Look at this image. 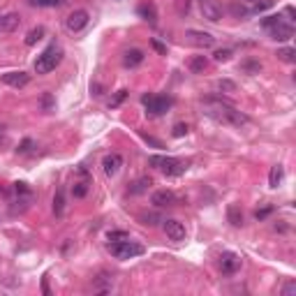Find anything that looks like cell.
<instances>
[{
    "mask_svg": "<svg viewBox=\"0 0 296 296\" xmlns=\"http://www.w3.org/2000/svg\"><path fill=\"white\" fill-rule=\"evenodd\" d=\"M240 3H257V0H240Z\"/></svg>",
    "mask_w": 296,
    "mask_h": 296,
    "instance_id": "obj_46",
    "label": "cell"
},
{
    "mask_svg": "<svg viewBox=\"0 0 296 296\" xmlns=\"http://www.w3.org/2000/svg\"><path fill=\"white\" fill-rule=\"evenodd\" d=\"M0 194H5V188H0Z\"/></svg>",
    "mask_w": 296,
    "mask_h": 296,
    "instance_id": "obj_47",
    "label": "cell"
},
{
    "mask_svg": "<svg viewBox=\"0 0 296 296\" xmlns=\"http://www.w3.org/2000/svg\"><path fill=\"white\" fill-rule=\"evenodd\" d=\"M3 81L7 83V86H12V88H23L28 81H30V74H26V72H7V74H3Z\"/></svg>",
    "mask_w": 296,
    "mask_h": 296,
    "instance_id": "obj_16",
    "label": "cell"
},
{
    "mask_svg": "<svg viewBox=\"0 0 296 296\" xmlns=\"http://www.w3.org/2000/svg\"><path fill=\"white\" fill-rule=\"evenodd\" d=\"M109 252L114 254L116 259H132V257L143 254V245L134 243V240H130V238H123V240L109 243Z\"/></svg>",
    "mask_w": 296,
    "mask_h": 296,
    "instance_id": "obj_4",
    "label": "cell"
},
{
    "mask_svg": "<svg viewBox=\"0 0 296 296\" xmlns=\"http://www.w3.org/2000/svg\"><path fill=\"white\" fill-rule=\"evenodd\" d=\"M282 21V16L280 14H273V16H266V18H262V26L266 28V30H271L273 26H278V23Z\"/></svg>",
    "mask_w": 296,
    "mask_h": 296,
    "instance_id": "obj_31",
    "label": "cell"
},
{
    "mask_svg": "<svg viewBox=\"0 0 296 296\" xmlns=\"http://www.w3.org/2000/svg\"><path fill=\"white\" fill-rule=\"evenodd\" d=\"M188 65H190V69H192L194 74H201L203 69L208 67V60H206V55H192Z\"/></svg>",
    "mask_w": 296,
    "mask_h": 296,
    "instance_id": "obj_19",
    "label": "cell"
},
{
    "mask_svg": "<svg viewBox=\"0 0 296 296\" xmlns=\"http://www.w3.org/2000/svg\"><path fill=\"white\" fill-rule=\"evenodd\" d=\"M188 134V125L185 123H176L174 125V137H185Z\"/></svg>",
    "mask_w": 296,
    "mask_h": 296,
    "instance_id": "obj_37",
    "label": "cell"
},
{
    "mask_svg": "<svg viewBox=\"0 0 296 296\" xmlns=\"http://www.w3.org/2000/svg\"><path fill=\"white\" fill-rule=\"evenodd\" d=\"M201 104H203V111H206V116L215 118L217 123L234 125V127H240V125H248V123H250V118L243 114V111H238L236 106H231L229 102L220 100V97H206Z\"/></svg>",
    "mask_w": 296,
    "mask_h": 296,
    "instance_id": "obj_1",
    "label": "cell"
},
{
    "mask_svg": "<svg viewBox=\"0 0 296 296\" xmlns=\"http://www.w3.org/2000/svg\"><path fill=\"white\" fill-rule=\"evenodd\" d=\"M240 268V257L236 252H222L220 254V271L225 275H234Z\"/></svg>",
    "mask_w": 296,
    "mask_h": 296,
    "instance_id": "obj_11",
    "label": "cell"
},
{
    "mask_svg": "<svg viewBox=\"0 0 296 296\" xmlns=\"http://www.w3.org/2000/svg\"><path fill=\"white\" fill-rule=\"evenodd\" d=\"M231 14L238 18H245V16H250V7H245L243 3H231Z\"/></svg>",
    "mask_w": 296,
    "mask_h": 296,
    "instance_id": "obj_27",
    "label": "cell"
},
{
    "mask_svg": "<svg viewBox=\"0 0 296 296\" xmlns=\"http://www.w3.org/2000/svg\"><path fill=\"white\" fill-rule=\"evenodd\" d=\"M278 58L285 60V63H296V51L289 49V46H282V49H278Z\"/></svg>",
    "mask_w": 296,
    "mask_h": 296,
    "instance_id": "obj_26",
    "label": "cell"
},
{
    "mask_svg": "<svg viewBox=\"0 0 296 296\" xmlns=\"http://www.w3.org/2000/svg\"><path fill=\"white\" fill-rule=\"evenodd\" d=\"M139 220H141V225H148V227H153V225H157V222H162L160 215H155V213H146V215H141Z\"/></svg>",
    "mask_w": 296,
    "mask_h": 296,
    "instance_id": "obj_32",
    "label": "cell"
},
{
    "mask_svg": "<svg viewBox=\"0 0 296 296\" xmlns=\"http://www.w3.org/2000/svg\"><path fill=\"white\" fill-rule=\"evenodd\" d=\"M139 14H141V16L146 18V21H151V23L157 21V12H155V5H153V3L139 5Z\"/></svg>",
    "mask_w": 296,
    "mask_h": 296,
    "instance_id": "obj_20",
    "label": "cell"
},
{
    "mask_svg": "<svg viewBox=\"0 0 296 296\" xmlns=\"http://www.w3.org/2000/svg\"><path fill=\"white\" fill-rule=\"evenodd\" d=\"M143 63V51L141 49H130L123 53V65L125 67H137Z\"/></svg>",
    "mask_w": 296,
    "mask_h": 296,
    "instance_id": "obj_17",
    "label": "cell"
},
{
    "mask_svg": "<svg viewBox=\"0 0 296 296\" xmlns=\"http://www.w3.org/2000/svg\"><path fill=\"white\" fill-rule=\"evenodd\" d=\"M151 185H153V178H151V176H141L137 183H132V188H130V194H143L148 188H151Z\"/></svg>",
    "mask_w": 296,
    "mask_h": 296,
    "instance_id": "obj_18",
    "label": "cell"
},
{
    "mask_svg": "<svg viewBox=\"0 0 296 296\" xmlns=\"http://www.w3.org/2000/svg\"><path fill=\"white\" fill-rule=\"evenodd\" d=\"M42 37H44V28H42V26L32 28V30H30V32H28V35H26V44H28V46L37 44V42H40Z\"/></svg>",
    "mask_w": 296,
    "mask_h": 296,
    "instance_id": "obj_24",
    "label": "cell"
},
{
    "mask_svg": "<svg viewBox=\"0 0 296 296\" xmlns=\"http://www.w3.org/2000/svg\"><path fill=\"white\" fill-rule=\"evenodd\" d=\"M185 37H188V42H192L194 46H199V49H211V46L215 44V37L203 30H188Z\"/></svg>",
    "mask_w": 296,
    "mask_h": 296,
    "instance_id": "obj_8",
    "label": "cell"
},
{
    "mask_svg": "<svg viewBox=\"0 0 296 296\" xmlns=\"http://www.w3.org/2000/svg\"><path fill=\"white\" fill-rule=\"evenodd\" d=\"M148 164L162 169L166 176H180L188 171V162L178 160V157H164V155H151L148 157Z\"/></svg>",
    "mask_w": 296,
    "mask_h": 296,
    "instance_id": "obj_3",
    "label": "cell"
},
{
    "mask_svg": "<svg viewBox=\"0 0 296 296\" xmlns=\"http://www.w3.org/2000/svg\"><path fill=\"white\" fill-rule=\"evenodd\" d=\"M18 26H21V14L18 12L0 14V35H9V32L18 30Z\"/></svg>",
    "mask_w": 296,
    "mask_h": 296,
    "instance_id": "obj_9",
    "label": "cell"
},
{
    "mask_svg": "<svg viewBox=\"0 0 296 296\" xmlns=\"http://www.w3.org/2000/svg\"><path fill=\"white\" fill-rule=\"evenodd\" d=\"M268 32H271L273 40H278V42H287V40H291V35H294V28H291L289 23L280 21L278 26H273Z\"/></svg>",
    "mask_w": 296,
    "mask_h": 296,
    "instance_id": "obj_15",
    "label": "cell"
},
{
    "mask_svg": "<svg viewBox=\"0 0 296 296\" xmlns=\"http://www.w3.org/2000/svg\"><path fill=\"white\" fill-rule=\"evenodd\" d=\"M215 88L220 92H236V83L231 79H217L215 81Z\"/></svg>",
    "mask_w": 296,
    "mask_h": 296,
    "instance_id": "obj_25",
    "label": "cell"
},
{
    "mask_svg": "<svg viewBox=\"0 0 296 296\" xmlns=\"http://www.w3.org/2000/svg\"><path fill=\"white\" fill-rule=\"evenodd\" d=\"M72 194H74V197H77V199L86 197V194H88V183H83V180H81V183H74Z\"/></svg>",
    "mask_w": 296,
    "mask_h": 296,
    "instance_id": "obj_29",
    "label": "cell"
},
{
    "mask_svg": "<svg viewBox=\"0 0 296 296\" xmlns=\"http://www.w3.org/2000/svg\"><path fill=\"white\" fill-rule=\"evenodd\" d=\"M111 289H114V275L109 271H100L92 280V291L95 294H109Z\"/></svg>",
    "mask_w": 296,
    "mask_h": 296,
    "instance_id": "obj_10",
    "label": "cell"
},
{
    "mask_svg": "<svg viewBox=\"0 0 296 296\" xmlns=\"http://www.w3.org/2000/svg\"><path fill=\"white\" fill-rule=\"evenodd\" d=\"M243 69H248V72H259V69H262V63H257V60H245Z\"/></svg>",
    "mask_w": 296,
    "mask_h": 296,
    "instance_id": "obj_36",
    "label": "cell"
},
{
    "mask_svg": "<svg viewBox=\"0 0 296 296\" xmlns=\"http://www.w3.org/2000/svg\"><path fill=\"white\" fill-rule=\"evenodd\" d=\"M42 104H44V109H51V95L46 92L44 95V100H42Z\"/></svg>",
    "mask_w": 296,
    "mask_h": 296,
    "instance_id": "obj_44",
    "label": "cell"
},
{
    "mask_svg": "<svg viewBox=\"0 0 296 296\" xmlns=\"http://www.w3.org/2000/svg\"><path fill=\"white\" fill-rule=\"evenodd\" d=\"M125 95H127V90H120V92H118V95H116V100H114V102H111V106L120 104V102H123V100H125Z\"/></svg>",
    "mask_w": 296,
    "mask_h": 296,
    "instance_id": "obj_42",
    "label": "cell"
},
{
    "mask_svg": "<svg viewBox=\"0 0 296 296\" xmlns=\"http://www.w3.org/2000/svg\"><path fill=\"white\" fill-rule=\"evenodd\" d=\"M63 211H65V194H63V190H55V197H53V213L55 215H63Z\"/></svg>",
    "mask_w": 296,
    "mask_h": 296,
    "instance_id": "obj_23",
    "label": "cell"
},
{
    "mask_svg": "<svg viewBox=\"0 0 296 296\" xmlns=\"http://www.w3.org/2000/svg\"><path fill=\"white\" fill-rule=\"evenodd\" d=\"M30 5H35V7H58V5H63L65 0H28Z\"/></svg>",
    "mask_w": 296,
    "mask_h": 296,
    "instance_id": "obj_28",
    "label": "cell"
},
{
    "mask_svg": "<svg viewBox=\"0 0 296 296\" xmlns=\"http://www.w3.org/2000/svg\"><path fill=\"white\" fill-rule=\"evenodd\" d=\"M227 217H229V222L234 227H240L243 225V213H240V208L236 206V203H231L229 208H227Z\"/></svg>",
    "mask_w": 296,
    "mask_h": 296,
    "instance_id": "obj_21",
    "label": "cell"
},
{
    "mask_svg": "<svg viewBox=\"0 0 296 296\" xmlns=\"http://www.w3.org/2000/svg\"><path fill=\"white\" fill-rule=\"evenodd\" d=\"M60 60H63V49H60L58 44L46 46V49L42 51V53L37 55V60H35V72L37 74L53 72V69L60 65Z\"/></svg>",
    "mask_w": 296,
    "mask_h": 296,
    "instance_id": "obj_2",
    "label": "cell"
},
{
    "mask_svg": "<svg viewBox=\"0 0 296 296\" xmlns=\"http://www.w3.org/2000/svg\"><path fill=\"white\" fill-rule=\"evenodd\" d=\"M14 190H16V194H30L26 188V183H14Z\"/></svg>",
    "mask_w": 296,
    "mask_h": 296,
    "instance_id": "obj_41",
    "label": "cell"
},
{
    "mask_svg": "<svg viewBox=\"0 0 296 296\" xmlns=\"http://www.w3.org/2000/svg\"><path fill=\"white\" fill-rule=\"evenodd\" d=\"M88 21H90V14H88L86 9H74V12L65 18V28H67L69 32H79L88 26Z\"/></svg>",
    "mask_w": 296,
    "mask_h": 296,
    "instance_id": "obj_6",
    "label": "cell"
},
{
    "mask_svg": "<svg viewBox=\"0 0 296 296\" xmlns=\"http://www.w3.org/2000/svg\"><path fill=\"white\" fill-rule=\"evenodd\" d=\"M176 9H178V14H188L190 0H176Z\"/></svg>",
    "mask_w": 296,
    "mask_h": 296,
    "instance_id": "obj_38",
    "label": "cell"
},
{
    "mask_svg": "<svg viewBox=\"0 0 296 296\" xmlns=\"http://www.w3.org/2000/svg\"><path fill=\"white\" fill-rule=\"evenodd\" d=\"M120 166H123V155H120V153H109V155L102 160V171H104L109 178H114V176L118 174Z\"/></svg>",
    "mask_w": 296,
    "mask_h": 296,
    "instance_id": "obj_12",
    "label": "cell"
},
{
    "mask_svg": "<svg viewBox=\"0 0 296 296\" xmlns=\"http://www.w3.org/2000/svg\"><path fill=\"white\" fill-rule=\"evenodd\" d=\"M30 148H32V139H26V141H23L21 146L16 148V153H28V151H30Z\"/></svg>",
    "mask_w": 296,
    "mask_h": 296,
    "instance_id": "obj_40",
    "label": "cell"
},
{
    "mask_svg": "<svg viewBox=\"0 0 296 296\" xmlns=\"http://www.w3.org/2000/svg\"><path fill=\"white\" fill-rule=\"evenodd\" d=\"M201 16L203 18H208V21H220L222 18V9H220V5H215L213 0H201Z\"/></svg>",
    "mask_w": 296,
    "mask_h": 296,
    "instance_id": "obj_14",
    "label": "cell"
},
{
    "mask_svg": "<svg viewBox=\"0 0 296 296\" xmlns=\"http://www.w3.org/2000/svg\"><path fill=\"white\" fill-rule=\"evenodd\" d=\"M268 7H273V0H262V3H252V7H250V14L252 12H266Z\"/></svg>",
    "mask_w": 296,
    "mask_h": 296,
    "instance_id": "obj_30",
    "label": "cell"
},
{
    "mask_svg": "<svg viewBox=\"0 0 296 296\" xmlns=\"http://www.w3.org/2000/svg\"><path fill=\"white\" fill-rule=\"evenodd\" d=\"M141 137H143V139H146V141H148V143H151V146H155V148H162V143H160V141H157V139L148 137V134H141Z\"/></svg>",
    "mask_w": 296,
    "mask_h": 296,
    "instance_id": "obj_43",
    "label": "cell"
},
{
    "mask_svg": "<svg viewBox=\"0 0 296 296\" xmlns=\"http://www.w3.org/2000/svg\"><path fill=\"white\" fill-rule=\"evenodd\" d=\"M164 222V234L169 240H174V243H180V240H185V236H188V231H185V225L178 220H162Z\"/></svg>",
    "mask_w": 296,
    "mask_h": 296,
    "instance_id": "obj_7",
    "label": "cell"
},
{
    "mask_svg": "<svg viewBox=\"0 0 296 296\" xmlns=\"http://www.w3.org/2000/svg\"><path fill=\"white\" fill-rule=\"evenodd\" d=\"M153 46H155V49H157V51H160V53H164V46H162V44H160V42H153Z\"/></svg>",
    "mask_w": 296,
    "mask_h": 296,
    "instance_id": "obj_45",
    "label": "cell"
},
{
    "mask_svg": "<svg viewBox=\"0 0 296 296\" xmlns=\"http://www.w3.org/2000/svg\"><path fill=\"white\" fill-rule=\"evenodd\" d=\"M141 102L151 116H162L171 106V97H162V95H143Z\"/></svg>",
    "mask_w": 296,
    "mask_h": 296,
    "instance_id": "obj_5",
    "label": "cell"
},
{
    "mask_svg": "<svg viewBox=\"0 0 296 296\" xmlns=\"http://www.w3.org/2000/svg\"><path fill=\"white\" fill-rule=\"evenodd\" d=\"M271 211H273V208H271V206H266V208H262V211L254 213V217H257V220H264V217L271 215Z\"/></svg>",
    "mask_w": 296,
    "mask_h": 296,
    "instance_id": "obj_39",
    "label": "cell"
},
{
    "mask_svg": "<svg viewBox=\"0 0 296 296\" xmlns=\"http://www.w3.org/2000/svg\"><path fill=\"white\" fill-rule=\"evenodd\" d=\"M213 58H215L217 63H227V60L231 58V49H217L215 53H213Z\"/></svg>",
    "mask_w": 296,
    "mask_h": 296,
    "instance_id": "obj_33",
    "label": "cell"
},
{
    "mask_svg": "<svg viewBox=\"0 0 296 296\" xmlns=\"http://www.w3.org/2000/svg\"><path fill=\"white\" fill-rule=\"evenodd\" d=\"M151 203L157 208H164V206H174L176 203V194L171 190H155L151 194Z\"/></svg>",
    "mask_w": 296,
    "mask_h": 296,
    "instance_id": "obj_13",
    "label": "cell"
},
{
    "mask_svg": "<svg viewBox=\"0 0 296 296\" xmlns=\"http://www.w3.org/2000/svg\"><path fill=\"white\" fill-rule=\"evenodd\" d=\"M280 294H282V296H294V294H296V280L285 282V287L280 289Z\"/></svg>",
    "mask_w": 296,
    "mask_h": 296,
    "instance_id": "obj_34",
    "label": "cell"
},
{
    "mask_svg": "<svg viewBox=\"0 0 296 296\" xmlns=\"http://www.w3.org/2000/svg\"><path fill=\"white\" fill-rule=\"evenodd\" d=\"M106 238H109V243H114V240L130 238V234H127V231H109V234H106Z\"/></svg>",
    "mask_w": 296,
    "mask_h": 296,
    "instance_id": "obj_35",
    "label": "cell"
},
{
    "mask_svg": "<svg viewBox=\"0 0 296 296\" xmlns=\"http://www.w3.org/2000/svg\"><path fill=\"white\" fill-rule=\"evenodd\" d=\"M282 176H285V169H282L280 164L271 166V174H268V185H271V188H278V185L282 183Z\"/></svg>",
    "mask_w": 296,
    "mask_h": 296,
    "instance_id": "obj_22",
    "label": "cell"
}]
</instances>
